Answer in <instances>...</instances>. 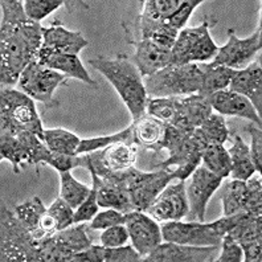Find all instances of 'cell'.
Returning <instances> with one entry per match:
<instances>
[{
    "label": "cell",
    "mask_w": 262,
    "mask_h": 262,
    "mask_svg": "<svg viewBox=\"0 0 262 262\" xmlns=\"http://www.w3.org/2000/svg\"><path fill=\"white\" fill-rule=\"evenodd\" d=\"M0 26V82L12 88L19 82L23 71L37 58L42 45V27L27 16L20 0H2Z\"/></svg>",
    "instance_id": "1"
},
{
    "label": "cell",
    "mask_w": 262,
    "mask_h": 262,
    "mask_svg": "<svg viewBox=\"0 0 262 262\" xmlns=\"http://www.w3.org/2000/svg\"><path fill=\"white\" fill-rule=\"evenodd\" d=\"M89 64L106 77L130 112L133 121L146 114L148 96L143 78L130 57L119 55L115 58L97 56Z\"/></svg>",
    "instance_id": "2"
},
{
    "label": "cell",
    "mask_w": 262,
    "mask_h": 262,
    "mask_svg": "<svg viewBox=\"0 0 262 262\" xmlns=\"http://www.w3.org/2000/svg\"><path fill=\"white\" fill-rule=\"evenodd\" d=\"M148 98L191 96L202 90L203 71L199 64H169L152 76L143 78Z\"/></svg>",
    "instance_id": "3"
},
{
    "label": "cell",
    "mask_w": 262,
    "mask_h": 262,
    "mask_svg": "<svg viewBox=\"0 0 262 262\" xmlns=\"http://www.w3.org/2000/svg\"><path fill=\"white\" fill-rule=\"evenodd\" d=\"M41 119L36 110L35 99L19 89L2 88L0 92V131L7 134H17L31 131L44 137Z\"/></svg>",
    "instance_id": "4"
},
{
    "label": "cell",
    "mask_w": 262,
    "mask_h": 262,
    "mask_svg": "<svg viewBox=\"0 0 262 262\" xmlns=\"http://www.w3.org/2000/svg\"><path fill=\"white\" fill-rule=\"evenodd\" d=\"M2 262H37V243L31 230L23 224L16 213L2 207Z\"/></svg>",
    "instance_id": "5"
},
{
    "label": "cell",
    "mask_w": 262,
    "mask_h": 262,
    "mask_svg": "<svg viewBox=\"0 0 262 262\" xmlns=\"http://www.w3.org/2000/svg\"><path fill=\"white\" fill-rule=\"evenodd\" d=\"M67 82L68 77L65 74L42 67L37 60H33L23 71L17 88L35 101L42 102L48 107H56L58 102L53 99V93L60 86L67 85Z\"/></svg>",
    "instance_id": "6"
},
{
    "label": "cell",
    "mask_w": 262,
    "mask_h": 262,
    "mask_svg": "<svg viewBox=\"0 0 262 262\" xmlns=\"http://www.w3.org/2000/svg\"><path fill=\"white\" fill-rule=\"evenodd\" d=\"M162 236L163 241L193 246H220L223 241V237L219 236L212 223L200 221H167L162 227Z\"/></svg>",
    "instance_id": "7"
},
{
    "label": "cell",
    "mask_w": 262,
    "mask_h": 262,
    "mask_svg": "<svg viewBox=\"0 0 262 262\" xmlns=\"http://www.w3.org/2000/svg\"><path fill=\"white\" fill-rule=\"evenodd\" d=\"M228 40L224 47L219 48L217 55L212 60V65H224L232 69H243L262 48L261 26L257 27L252 36L238 38L233 29L228 31Z\"/></svg>",
    "instance_id": "8"
},
{
    "label": "cell",
    "mask_w": 262,
    "mask_h": 262,
    "mask_svg": "<svg viewBox=\"0 0 262 262\" xmlns=\"http://www.w3.org/2000/svg\"><path fill=\"white\" fill-rule=\"evenodd\" d=\"M89 166L99 178H105L110 172H119L134 167L138 155V146L130 142L113 143L102 150L89 152Z\"/></svg>",
    "instance_id": "9"
},
{
    "label": "cell",
    "mask_w": 262,
    "mask_h": 262,
    "mask_svg": "<svg viewBox=\"0 0 262 262\" xmlns=\"http://www.w3.org/2000/svg\"><path fill=\"white\" fill-rule=\"evenodd\" d=\"M223 180L224 179L221 176L211 172L203 164L192 172L191 182L186 188L189 205V211L187 214L188 217L204 223L208 202L211 200L216 189L220 187Z\"/></svg>",
    "instance_id": "10"
},
{
    "label": "cell",
    "mask_w": 262,
    "mask_h": 262,
    "mask_svg": "<svg viewBox=\"0 0 262 262\" xmlns=\"http://www.w3.org/2000/svg\"><path fill=\"white\" fill-rule=\"evenodd\" d=\"M189 211L184 180H172L160 192L147 212L157 221H180Z\"/></svg>",
    "instance_id": "11"
},
{
    "label": "cell",
    "mask_w": 262,
    "mask_h": 262,
    "mask_svg": "<svg viewBox=\"0 0 262 262\" xmlns=\"http://www.w3.org/2000/svg\"><path fill=\"white\" fill-rule=\"evenodd\" d=\"M125 225L131 238V245L141 254L142 259L163 243L162 227L146 212L131 211L126 213Z\"/></svg>",
    "instance_id": "12"
},
{
    "label": "cell",
    "mask_w": 262,
    "mask_h": 262,
    "mask_svg": "<svg viewBox=\"0 0 262 262\" xmlns=\"http://www.w3.org/2000/svg\"><path fill=\"white\" fill-rule=\"evenodd\" d=\"M220 253V246H193L164 241L142 261L146 262H213Z\"/></svg>",
    "instance_id": "13"
},
{
    "label": "cell",
    "mask_w": 262,
    "mask_h": 262,
    "mask_svg": "<svg viewBox=\"0 0 262 262\" xmlns=\"http://www.w3.org/2000/svg\"><path fill=\"white\" fill-rule=\"evenodd\" d=\"M175 180L171 168H158L154 172H144V176L130 189V198L134 211L147 212L159 193Z\"/></svg>",
    "instance_id": "14"
},
{
    "label": "cell",
    "mask_w": 262,
    "mask_h": 262,
    "mask_svg": "<svg viewBox=\"0 0 262 262\" xmlns=\"http://www.w3.org/2000/svg\"><path fill=\"white\" fill-rule=\"evenodd\" d=\"M89 41L81 32L68 31L58 21L48 28H42V45L38 52L41 53H62V55H78L86 48Z\"/></svg>",
    "instance_id": "15"
},
{
    "label": "cell",
    "mask_w": 262,
    "mask_h": 262,
    "mask_svg": "<svg viewBox=\"0 0 262 262\" xmlns=\"http://www.w3.org/2000/svg\"><path fill=\"white\" fill-rule=\"evenodd\" d=\"M133 44L135 45V53L130 60L137 67L142 78L152 76L172 62L171 49L162 48L151 41V38H142Z\"/></svg>",
    "instance_id": "16"
},
{
    "label": "cell",
    "mask_w": 262,
    "mask_h": 262,
    "mask_svg": "<svg viewBox=\"0 0 262 262\" xmlns=\"http://www.w3.org/2000/svg\"><path fill=\"white\" fill-rule=\"evenodd\" d=\"M208 99H209L212 109L216 110L217 114L240 117V118L252 121L253 123L258 125V127L261 128V115L257 113L254 106L252 105V102L246 97L234 93L229 89H225L211 94L208 97Z\"/></svg>",
    "instance_id": "17"
},
{
    "label": "cell",
    "mask_w": 262,
    "mask_h": 262,
    "mask_svg": "<svg viewBox=\"0 0 262 262\" xmlns=\"http://www.w3.org/2000/svg\"><path fill=\"white\" fill-rule=\"evenodd\" d=\"M229 90L249 99L259 115L262 112V67L256 60L243 69H237L229 83Z\"/></svg>",
    "instance_id": "18"
},
{
    "label": "cell",
    "mask_w": 262,
    "mask_h": 262,
    "mask_svg": "<svg viewBox=\"0 0 262 262\" xmlns=\"http://www.w3.org/2000/svg\"><path fill=\"white\" fill-rule=\"evenodd\" d=\"M213 113L208 97L202 94H191L179 98L178 114L172 126L186 131H192L200 127L205 119Z\"/></svg>",
    "instance_id": "19"
},
{
    "label": "cell",
    "mask_w": 262,
    "mask_h": 262,
    "mask_svg": "<svg viewBox=\"0 0 262 262\" xmlns=\"http://www.w3.org/2000/svg\"><path fill=\"white\" fill-rule=\"evenodd\" d=\"M182 0H147L143 3V11L138 19L142 38H150L163 23L178 10Z\"/></svg>",
    "instance_id": "20"
},
{
    "label": "cell",
    "mask_w": 262,
    "mask_h": 262,
    "mask_svg": "<svg viewBox=\"0 0 262 262\" xmlns=\"http://www.w3.org/2000/svg\"><path fill=\"white\" fill-rule=\"evenodd\" d=\"M166 127L167 123L146 113L131 123L133 142L137 146L160 152V143L163 141Z\"/></svg>",
    "instance_id": "21"
},
{
    "label": "cell",
    "mask_w": 262,
    "mask_h": 262,
    "mask_svg": "<svg viewBox=\"0 0 262 262\" xmlns=\"http://www.w3.org/2000/svg\"><path fill=\"white\" fill-rule=\"evenodd\" d=\"M36 60L45 68L65 74L67 77L76 78L82 82L96 86V81L92 80L89 72L83 67L78 55H62V53H41L38 52Z\"/></svg>",
    "instance_id": "22"
},
{
    "label": "cell",
    "mask_w": 262,
    "mask_h": 262,
    "mask_svg": "<svg viewBox=\"0 0 262 262\" xmlns=\"http://www.w3.org/2000/svg\"><path fill=\"white\" fill-rule=\"evenodd\" d=\"M86 228L88 227L83 223H80V224H74V227L71 225L67 229L56 232L52 236L56 246L62 252L67 261L72 262L76 253L82 252V250L93 245L86 233Z\"/></svg>",
    "instance_id": "23"
},
{
    "label": "cell",
    "mask_w": 262,
    "mask_h": 262,
    "mask_svg": "<svg viewBox=\"0 0 262 262\" xmlns=\"http://www.w3.org/2000/svg\"><path fill=\"white\" fill-rule=\"evenodd\" d=\"M209 29V23L205 19L204 21L198 27H192V28L182 29L176 37V41L171 49V56H172L173 65H184L191 64L189 62V56L191 52L198 42V40L202 37L203 33Z\"/></svg>",
    "instance_id": "24"
},
{
    "label": "cell",
    "mask_w": 262,
    "mask_h": 262,
    "mask_svg": "<svg viewBox=\"0 0 262 262\" xmlns=\"http://www.w3.org/2000/svg\"><path fill=\"white\" fill-rule=\"evenodd\" d=\"M199 67L203 71L202 90L199 92V94L204 97H209L216 92L228 89L230 81L236 73V69L224 65H212L211 62L199 64Z\"/></svg>",
    "instance_id": "25"
},
{
    "label": "cell",
    "mask_w": 262,
    "mask_h": 262,
    "mask_svg": "<svg viewBox=\"0 0 262 262\" xmlns=\"http://www.w3.org/2000/svg\"><path fill=\"white\" fill-rule=\"evenodd\" d=\"M228 152H229L230 163H232L229 173V176H232V179L246 182L250 176L257 172L252 162L249 147L243 141V138L236 135L232 147L228 148Z\"/></svg>",
    "instance_id": "26"
},
{
    "label": "cell",
    "mask_w": 262,
    "mask_h": 262,
    "mask_svg": "<svg viewBox=\"0 0 262 262\" xmlns=\"http://www.w3.org/2000/svg\"><path fill=\"white\" fill-rule=\"evenodd\" d=\"M98 205L106 209H115L122 213L134 211L131 203L130 192L121 187L113 186L99 179L98 186Z\"/></svg>",
    "instance_id": "27"
},
{
    "label": "cell",
    "mask_w": 262,
    "mask_h": 262,
    "mask_svg": "<svg viewBox=\"0 0 262 262\" xmlns=\"http://www.w3.org/2000/svg\"><path fill=\"white\" fill-rule=\"evenodd\" d=\"M13 212L16 213L23 224L31 230V233L33 234L36 240H38L42 216L47 212V207L41 202V199L37 198V196L28 199L21 204H17Z\"/></svg>",
    "instance_id": "28"
},
{
    "label": "cell",
    "mask_w": 262,
    "mask_h": 262,
    "mask_svg": "<svg viewBox=\"0 0 262 262\" xmlns=\"http://www.w3.org/2000/svg\"><path fill=\"white\" fill-rule=\"evenodd\" d=\"M42 141L47 147L56 154L77 155L81 139L65 128H45Z\"/></svg>",
    "instance_id": "29"
},
{
    "label": "cell",
    "mask_w": 262,
    "mask_h": 262,
    "mask_svg": "<svg viewBox=\"0 0 262 262\" xmlns=\"http://www.w3.org/2000/svg\"><path fill=\"white\" fill-rule=\"evenodd\" d=\"M202 164L211 172L221 176L223 179L228 178L230 173V157L224 144L209 143L203 152Z\"/></svg>",
    "instance_id": "30"
},
{
    "label": "cell",
    "mask_w": 262,
    "mask_h": 262,
    "mask_svg": "<svg viewBox=\"0 0 262 262\" xmlns=\"http://www.w3.org/2000/svg\"><path fill=\"white\" fill-rule=\"evenodd\" d=\"M0 158L12 164L15 173H20L23 164H28V155L19 138L7 133L0 134Z\"/></svg>",
    "instance_id": "31"
},
{
    "label": "cell",
    "mask_w": 262,
    "mask_h": 262,
    "mask_svg": "<svg viewBox=\"0 0 262 262\" xmlns=\"http://www.w3.org/2000/svg\"><path fill=\"white\" fill-rule=\"evenodd\" d=\"M60 198L64 199L65 202L71 205L73 209H77L85 202V199L88 198L92 188H89L88 186L74 179V176L72 175L71 171H62V172H60Z\"/></svg>",
    "instance_id": "32"
},
{
    "label": "cell",
    "mask_w": 262,
    "mask_h": 262,
    "mask_svg": "<svg viewBox=\"0 0 262 262\" xmlns=\"http://www.w3.org/2000/svg\"><path fill=\"white\" fill-rule=\"evenodd\" d=\"M227 234L238 243V245L253 241H262V216H253L248 213Z\"/></svg>",
    "instance_id": "33"
},
{
    "label": "cell",
    "mask_w": 262,
    "mask_h": 262,
    "mask_svg": "<svg viewBox=\"0 0 262 262\" xmlns=\"http://www.w3.org/2000/svg\"><path fill=\"white\" fill-rule=\"evenodd\" d=\"M246 196V182L233 179L227 184L223 191L221 202H223V213L224 216L237 213L243 211L244 202Z\"/></svg>",
    "instance_id": "34"
},
{
    "label": "cell",
    "mask_w": 262,
    "mask_h": 262,
    "mask_svg": "<svg viewBox=\"0 0 262 262\" xmlns=\"http://www.w3.org/2000/svg\"><path fill=\"white\" fill-rule=\"evenodd\" d=\"M179 97H159L148 98L146 105V113L167 125H172L178 114Z\"/></svg>",
    "instance_id": "35"
},
{
    "label": "cell",
    "mask_w": 262,
    "mask_h": 262,
    "mask_svg": "<svg viewBox=\"0 0 262 262\" xmlns=\"http://www.w3.org/2000/svg\"><path fill=\"white\" fill-rule=\"evenodd\" d=\"M118 142H133V128L131 125L123 131H119L117 134L106 135V137H97L90 138V139H81V143L77 150V155H83V154L93 152V151L102 150L113 143H118Z\"/></svg>",
    "instance_id": "36"
},
{
    "label": "cell",
    "mask_w": 262,
    "mask_h": 262,
    "mask_svg": "<svg viewBox=\"0 0 262 262\" xmlns=\"http://www.w3.org/2000/svg\"><path fill=\"white\" fill-rule=\"evenodd\" d=\"M92 173V180H93V186L90 189V193L85 199V202L77 208L74 211L73 223L74 224H80V223H86L98 213V186H99V176L94 172L93 169H89Z\"/></svg>",
    "instance_id": "37"
},
{
    "label": "cell",
    "mask_w": 262,
    "mask_h": 262,
    "mask_svg": "<svg viewBox=\"0 0 262 262\" xmlns=\"http://www.w3.org/2000/svg\"><path fill=\"white\" fill-rule=\"evenodd\" d=\"M199 128L203 131L208 143L224 144L229 138L227 122H225L224 117L217 113H212Z\"/></svg>",
    "instance_id": "38"
},
{
    "label": "cell",
    "mask_w": 262,
    "mask_h": 262,
    "mask_svg": "<svg viewBox=\"0 0 262 262\" xmlns=\"http://www.w3.org/2000/svg\"><path fill=\"white\" fill-rule=\"evenodd\" d=\"M243 211L253 216H262V179L261 175H252L246 180V196Z\"/></svg>",
    "instance_id": "39"
},
{
    "label": "cell",
    "mask_w": 262,
    "mask_h": 262,
    "mask_svg": "<svg viewBox=\"0 0 262 262\" xmlns=\"http://www.w3.org/2000/svg\"><path fill=\"white\" fill-rule=\"evenodd\" d=\"M24 11L27 16L33 21L40 23L42 19L49 16L52 12H55L60 7L68 4L62 0H26L23 2Z\"/></svg>",
    "instance_id": "40"
},
{
    "label": "cell",
    "mask_w": 262,
    "mask_h": 262,
    "mask_svg": "<svg viewBox=\"0 0 262 262\" xmlns=\"http://www.w3.org/2000/svg\"><path fill=\"white\" fill-rule=\"evenodd\" d=\"M47 213L49 214V217L53 221L57 232L67 229L71 225H74V209L65 202L64 199H56L55 202L52 203L48 209H47Z\"/></svg>",
    "instance_id": "41"
},
{
    "label": "cell",
    "mask_w": 262,
    "mask_h": 262,
    "mask_svg": "<svg viewBox=\"0 0 262 262\" xmlns=\"http://www.w3.org/2000/svg\"><path fill=\"white\" fill-rule=\"evenodd\" d=\"M202 3V0H183L180 6L178 7V10L167 20V23L175 29H178V31H182V29L186 28V24L188 23L192 12L196 10V7L200 6Z\"/></svg>",
    "instance_id": "42"
},
{
    "label": "cell",
    "mask_w": 262,
    "mask_h": 262,
    "mask_svg": "<svg viewBox=\"0 0 262 262\" xmlns=\"http://www.w3.org/2000/svg\"><path fill=\"white\" fill-rule=\"evenodd\" d=\"M126 221V214L122 213L115 209H106L103 212H99L90 220L89 228L93 230L97 229H107L114 225H121L125 224Z\"/></svg>",
    "instance_id": "43"
},
{
    "label": "cell",
    "mask_w": 262,
    "mask_h": 262,
    "mask_svg": "<svg viewBox=\"0 0 262 262\" xmlns=\"http://www.w3.org/2000/svg\"><path fill=\"white\" fill-rule=\"evenodd\" d=\"M99 238H101V245L106 246V248H117V246L126 245L130 236H128V230L126 225L121 224L103 229Z\"/></svg>",
    "instance_id": "44"
},
{
    "label": "cell",
    "mask_w": 262,
    "mask_h": 262,
    "mask_svg": "<svg viewBox=\"0 0 262 262\" xmlns=\"http://www.w3.org/2000/svg\"><path fill=\"white\" fill-rule=\"evenodd\" d=\"M142 256L135 250L133 245L117 246V248H106L103 262H139Z\"/></svg>",
    "instance_id": "45"
},
{
    "label": "cell",
    "mask_w": 262,
    "mask_h": 262,
    "mask_svg": "<svg viewBox=\"0 0 262 262\" xmlns=\"http://www.w3.org/2000/svg\"><path fill=\"white\" fill-rule=\"evenodd\" d=\"M244 259V253L238 243L232 238L230 236L225 234L223 237L220 245V253H219L217 262H241Z\"/></svg>",
    "instance_id": "46"
},
{
    "label": "cell",
    "mask_w": 262,
    "mask_h": 262,
    "mask_svg": "<svg viewBox=\"0 0 262 262\" xmlns=\"http://www.w3.org/2000/svg\"><path fill=\"white\" fill-rule=\"evenodd\" d=\"M180 31L171 27L168 23H163L155 32L151 35V41L155 42L157 45L166 49H172L173 44L176 41V37L179 35Z\"/></svg>",
    "instance_id": "47"
},
{
    "label": "cell",
    "mask_w": 262,
    "mask_h": 262,
    "mask_svg": "<svg viewBox=\"0 0 262 262\" xmlns=\"http://www.w3.org/2000/svg\"><path fill=\"white\" fill-rule=\"evenodd\" d=\"M249 134L252 137V146H250V157L254 164V168L258 173H261V163H262V131L259 127L254 126H248Z\"/></svg>",
    "instance_id": "48"
},
{
    "label": "cell",
    "mask_w": 262,
    "mask_h": 262,
    "mask_svg": "<svg viewBox=\"0 0 262 262\" xmlns=\"http://www.w3.org/2000/svg\"><path fill=\"white\" fill-rule=\"evenodd\" d=\"M241 249L244 253L245 262H261L262 259V241H253V243L243 244Z\"/></svg>",
    "instance_id": "49"
}]
</instances>
